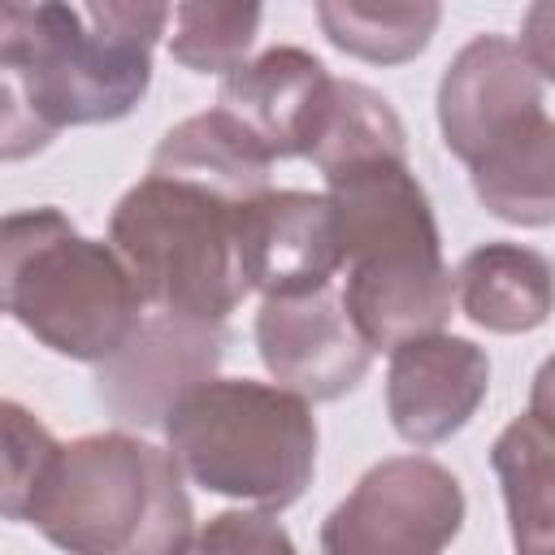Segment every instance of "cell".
I'll return each mask as SVG.
<instances>
[{
    "instance_id": "15",
    "label": "cell",
    "mask_w": 555,
    "mask_h": 555,
    "mask_svg": "<svg viewBox=\"0 0 555 555\" xmlns=\"http://www.w3.org/2000/svg\"><path fill=\"white\" fill-rule=\"evenodd\" d=\"M464 317L490 334H525L551 317V264L520 243H481L451 278Z\"/></svg>"
},
{
    "instance_id": "3",
    "label": "cell",
    "mask_w": 555,
    "mask_h": 555,
    "mask_svg": "<svg viewBox=\"0 0 555 555\" xmlns=\"http://www.w3.org/2000/svg\"><path fill=\"white\" fill-rule=\"evenodd\" d=\"M0 312L69 360H108L139 325L143 295L117 251L61 208L0 217Z\"/></svg>"
},
{
    "instance_id": "17",
    "label": "cell",
    "mask_w": 555,
    "mask_h": 555,
    "mask_svg": "<svg viewBox=\"0 0 555 555\" xmlns=\"http://www.w3.org/2000/svg\"><path fill=\"white\" fill-rule=\"evenodd\" d=\"M304 156L325 178H334V173H343L351 165H369V160H408V134L386 95H377L364 82L334 78L330 100L321 108V121H317Z\"/></svg>"
},
{
    "instance_id": "1",
    "label": "cell",
    "mask_w": 555,
    "mask_h": 555,
    "mask_svg": "<svg viewBox=\"0 0 555 555\" xmlns=\"http://www.w3.org/2000/svg\"><path fill=\"white\" fill-rule=\"evenodd\" d=\"M338 251L347 264L343 308L369 351L438 334L455 291L425 186L408 160H369L325 178Z\"/></svg>"
},
{
    "instance_id": "10",
    "label": "cell",
    "mask_w": 555,
    "mask_h": 555,
    "mask_svg": "<svg viewBox=\"0 0 555 555\" xmlns=\"http://www.w3.org/2000/svg\"><path fill=\"white\" fill-rule=\"evenodd\" d=\"M234 260L247 291L291 299L334 286L343 269L334 208L317 191H260L234 212Z\"/></svg>"
},
{
    "instance_id": "8",
    "label": "cell",
    "mask_w": 555,
    "mask_h": 555,
    "mask_svg": "<svg viewBox=\"0 0 555 555\" xmlns=\"http://www.w3.org/2000/svg\"><path fill=\"white\" fill-rule=\"evenodd\" d=\"M464 525V490L429 455L373 464L325 516L321 555H442Z\"/></svg>"
},
{
    "instance_id": "5",
    "label": "cell",
    "mask_w": 555,
    "mask_h": 555,
    "mask_svg": "<svg viewBox=\"0 0 555 555\" xmlns=\"http://www.w3.org/2000/svg\"><path fill=\"white\" fill-rule=\"evenodd\" d=\"M169 4H9L26 95L48 130L121 121L152 82Z\"/></svg>"
},
{
    "instance_id": "21",
    "label": "cell",
    "mask_w": 555,
    "mask_h": 555,
    "mask_svg": "<svg viewBox=\"0 0 555 555\" xmlns=\"http://www.w3.org/2000/svg\"><path fill=\"white\" fill-rule=\"evenodd\" d=\"M52 134L56 130L43 126V117L35 113L26 95L22 65H17L13 35H9V4H0V160H26L43 152Z\"/></svg>"
},
{
    "instance_id": "14",
    "label": "cell",
    "mask_w": 555,
    "mask_h": 555,
    "mask_svg": "<svg viewBox=\"0 0 555 555\" xmlns=\"http://www.w3.org/2000/svg\"><path fill=\"white\" fill-rule=\"evenodd\" d=\"M269 152L225 108L178 121L152 156L156 178L195 182L212 195H225L230 204H247L251 195H260L269 182Z\"/></svg>"
},
{
    "instance_id": "16",
    "label": "cell",
    "mask_w": 555,
    "mask_h": 555,
    "mask_svg": "<svg viewBox=\"0 0 555 555\" xmlns=\"http://www.w3.org/2000/svg\"><path fill=\"white\" fill-rule=\"evenodd\" d=\"M551 447L555 434L546 412V386H538V403L516 416L490 451V464L503 481L516 555H551Z\"/></svg>"
},
{
    "instance_id": "11",
    "label": "cell",
    "mask_w": 555,
    "mask_h": 555,
    "mask_svg": "<svg viewBox=\"0 0 555 555\" xmlns=\"http://www.w3.org/2000/svg\"><path fill=\"white\" fill-rule=\"evenodd\" d=\"M256 347L273 382L312 403L347 395L373 360L334 286L264 299L256 312Z\"/></svg>"
},
{
    "instance_id": "13",
    "label": "cell",
    "mask_w": 555,
    "mask_h": 555,
    "mask_svg": "<svg viewBox=\"0 0 555 555\" xmlns=\"http://www.w3.org/2000/svg\"><path fill=\"white\" fill-rule=\"evenodd\" d=\"M330 87L334 78L312 52L269 48L221 78L217 108H225L269 152V160H282V156L308 152L321 108L330 100Z\"/></svg>"
},
{
    "instance_id": "7",
    "label": "cell",
    "mask_w": 555,
    "mask_h": 555,
    "mask_svg": "<svg viewBox=\"0 0 555 555\" xmlns=\"http://www.w3.org/2000/svg\"><path fill=\"white\" fill-rule=\"evenodd\" d=\"M234 212L238 204L225 195L156 173L117 199L108 247L134 278L143 308L225 325L247 295L234 260Z\"/></svg>"
},
{
    "instance_id": "9",
    "label": "cell",
    "mask_w": 555,
    "mask_h": 555,
    "mask_svg": "<svg viewBox=\"0 0 555 555\" xmlns=\"http://www.w3.org/2000/svg\"><path fill=\"white\" fill-rule=\"evenodd\" d=\"M225 338L217 321L143 312L130 338L95 364V395L121 425H165L169 408L212 377Z\"/></svg>"
},
{
    "instance_id": "18",
    "label": "cell",
    "mask_w": 555,
    "mask_h": 555,
    "mask_svg": "<svg viewBox=\"0 0 555 555\" xmlns=\"http://www.w3.org/2000/svg\"><path fill=\"white\" fill-rule=\"evenodd\" d=\"M442 9L438 4H347V0H321L317 4V22L325 30V39L360 61L373 65H399L412 61L434 26H438Z\"/></svg>"
},
{
    "instance_id": "22",
    "label": "cell",
    "mask_w": 555,
    "mask_h": 555,
    "mask_svg": "<svg viewBox=\"0 0 555 555\" xmlns=\"http://www.w3.org/2000/svg\"><path fill=\"white\" fill-rule=\"evenodd\" d=\"M178 555H295V542L264 512H221L204 529H191Z\"/></svg>"
},
{
    "instance_id": "4",
    "label": "cell",
    "mask_w": 555,
    "mask_h": 555,
    "mask_svg": "<svg viewBox=\"0 0 555 555\" xmlns=\"http://www.w3.org/2000/svg\"><path fill=\"white\" fill-rule=\"evenodd\" d=\"M30 525L65 555H178L195 529L173 455L121 429L61 447Z\"/></svg>"
},
{
    "instance_id": "2",
    "label": "cell",
    "mask_w": 555,
    "mask_h": 555,
    "mask_svg": "<svg viewBox=\"0 0 555 555\" xmlns=\"http://www.w3.org/2000/svg\"><path fill=\"white\" fill-rule=\"evenodd\" d=\"M438 126L477 199L512 225L555 221V126L546 82L503 35L468 39L438 82Z\"/></svg>"
},
{
    "instance_id": "6",
    "label": "cell",
    "mask_w": 555,
    "mask_h": 555,
    "mask_svg": "<svg viewBox=\"0 0 555 555\" xmlns=\"http://www.w3.org/2000/svg\"><path fill=\"white\" fill-rule=\"evenodd\" d=\"M165 438L182 477L264 512L291 507L317 468L308 399L251 377H208L186 390L165 416Z\"/></svg>"
},
{
    "instance_id": "12",
    "label": "cell",
    "mask_w": 555,
    "mask_h": 555,
    "mask_svg": "<svg viewBox=\"0 0 555 555\" xmlns=\"http://www.w3.org/2000/svg\"><path fill=\"white\" fill-rule=\"evenodd\" d=\"M490 390V360L455 334H421L390 351L386 412L403 442L434 447L468 425Z\"/></svg>"
},
{
    "instance_id": "19",
    "label": "cell",
    "mask_w": 555,
    "mask_h": 555,
    "mask_svg": "<svg viewBox=\"0 0 555 555\" xmlns=\"http://www.w3.org/2000/svg\"><path fill=\"white\" fill-rule=\"evenodd\" d=\"M169 52L191 74H234L256 43L260 4H173Z\"/></svg>"
},
{
    "instance_id": "20",
    "label": "cell",
    "mask_w": 555,
    "mask_h": 555,
    "mask_svg": "<svg viewBox=\"0 0 555 555\" xmlns=\"http://www.w3.org/2000/svg\"><path fill=\"white\" fill-rule=\"evenodd\" d=\"M61 455L56 434L22 403L0 399V516L30 520V507Z\"/></svg>"
}]
</instances>
